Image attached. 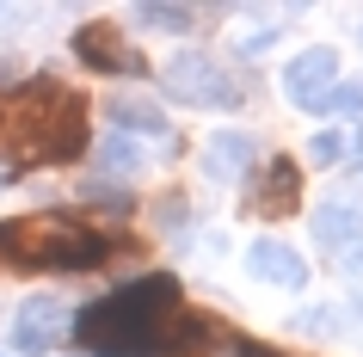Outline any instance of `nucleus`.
<instances>
[{
    "instance_id": "a211bd4d",
    "label": "nucleus",
    "mask_w": 363,
    "mask_h": 357,
    "mask_svg": "<svg viewBox=\"0 0 363 357\" xmlns=\"http://www.w3.org/2000/svg\"><path fill=\"white\" fill-rule=\"evenodd\" d=\"M271 43H277V25H265V31H247V38H240V56H265Z\"/></svg>"
},
{
    "instance_id": "f8f14e48",
    "label": "nucleus",
    "mask_w": 363,
    "mask_h": 357,
    "mask_svg": "<svg viewBox=\"0 0 363 357\" xmlns=\"http://www.w3.org/2000/svg\"><path fill=\"white\" fill-rule=\"evenodd\" d=\"M105 111H111V123H117V130H123V136L148 130L154 142H172V130H167V111H160L154 99H111Z\"/></svg>"
},
{
    "instance_id": "f03ea898",
    "label": "nucleus",
    "mask_w": 363,
    "mask_h": 357,
    "mask_svg": "<svg viewBox=\"0 0 363 357\" xmlns=\"http://www.w3.org/2000/svg\"><path fill=\"white\" fill-rule=\"evenodd\" d=\"M86 148V105L62 80H25L0 93V154L19 167H62Z\"/></svg>"
},
{
    "instance_id": "39448f33",
    "label": "nucleus",
    "mask_w": 363,
    "mask_h": 357,
    "mask_svg": "<svg viewBox=\"0 0 363 357\" xmlns=\"http://www.w3.org/2000/svg\"><path fill=\"white\" fill-rule=\"evenodd\" d=\"M296 204H302V172H296V160H289V154H277V160H259V167H252L247 216H265V222H277V216H289Z\"/></svg>"
},
{
    "instance_id": "ddd939ff",
    "label": "nucleus",
    "mask_w": 363,
    "mask_h": 357,
    "mask_svg": "<svg viewBox=\"0 0 363 357\" xmlns=\"http://www.w3.org/2000/svg\"><path fill=\"white\" fill-rule=\"evenodd\" d=\"M93 160H99V167H105V172H142V167H148V148H142L135 136L111 130V136H105V142H99V148H93Z\"/></svg>"
},
{
    "instance_id": "20e7f679",
    "label": "nucleus",
    "mask_w": 363,
    "mask_h": 357,
    "mask_svg": "<svg viewBox=\"0 0 363 357\" xmlns=\"http://www.w3.org/2000/svg\"><path fill=\"white\" fill-rule=\"evenodd\" d=\"M167 93L179 99V105H203V111H234L240 105V80L222 68V62H210L203 50H179V56L167 62Z\"/></svg>"
},
{
    "instance_id": "412c9836",
    "label": "nucleus",
    "mask_w": 363,
    "mask_h": 357,
    "mask_svg": "<svg viewBox=\"0 0 363 357\" xmlns=\"http://www.w3.org/2000/svg\"><path fill=\"white\" fill-rule=\"evenodd\" d=\"M0 357H6V351H0Z\"/></svg>"
},
{
    "instance_id": "4468645a",
    "label": "nucleus",
    "mask_w": 363,
    "mask_h": 357,
    "mask_svg": "<svg viewBox=\"0 0 363 357\" xmlns=\"http://www.w3.org/2000/svg\"><path fill=\"white\" fill-rule=\"evenodd\" d=\"M314 111H339V117H363V80H339L314 99Z\"/></svg>"
},
{
    "instance_id": "6e6552de",
    "label": "nucleus",
    "mask_w": 363,
    "mask_h": 357,
    "mask_svg": "<svg viewBox=\"0 0 363 357\" xmlns=\"http://www.w3.org/2000/svg\"><path fill=\"white\" fill-rule=\"evenodd\" d=\"M74 56L86 62V68H99V75H142V50H130L117 25H80L74 31Z\"/></svg>"
},
{
    "instance_id": "1a4fd4ad",
    "label": "nucleus",
    "mask_w": 363,
    "mask_h": 357,
    "mask_svg": "<svg viewBox=\"0 0 363 357\" xmlns=\"http://www.w3.org/2000/svg\"><path fill=\"white\" fill-rule=\"evenodd\" d=\"M247 271L271 290H308V259L289 241H252L247 246Z\"/></svg>"
},
{
    "instance_id": "9b49d317",
    "label": "nucleus",
    "mask_w": 363,
    "mask_h": 357,
    "mask_svg": "<svg viewBox=\"0 0 363 357\" xmlns=\"http://www.w3.org/2000/svg\"><path fill=\"white\" fill-rule=\"evenodd\" d=\"M314 241L326 253H357L363 246V204L345 197V204H320L314 209Z\"/></svg>"
},
{
    "instance_id": "aec40b11",
    "label": "nucleus",
    "mask_w": 363,
    "mask_h": 357,
    "mask_svg": "<svg viewBox=\"0 0 363 357\" xmlns=\"http://www.w3.org/2000/svg\"><path fill=\"white\" fill-rule=\"evenodd\" d=\"M80 357H86V351H80Z\"/></svg>"
},
{
    "instance_id": "0eeeda50",
    "label": "nucleus",
    "mask_w": 363,
    "mask_h": 357,
    "mask_svg": "<svg viewBox=\"0 0 363 357\" xmlns=\"http://www.w3.org/2000/svg\"><path fill=\"white\" fill-rule=\"evenodd\" d=\"M326 87H339V50H333V43H314V50H302V56H289L284 93L296 99L302 111H314V99H320Z\"/></svg>"
},
{
    "instance_id": "dca6fc26",
    "label": "nucleus",
    "mask_w": 363,
    "mask_h": 357,
    "mask_svg": "<svg viewBox=\"0 0 363 357\" xmlns=\"http://www.w3.org/2000/svg\"><path fill=\"white\" fill-rule=\"evenodd\" d=\"M191 6H142V25H160V31H191Z\"/></svg>"
},
{
    "instance_id": "9d476101",
    "label": "nucleus",
    "mask_w": 363,
    "mask_h": 357,
    "mask_svg": "<svg viewBox=\"0 0 363 357\" xmlns=\"http://www.w3.org/2000/svg\"><path fill=\"white\" fill-rule=\"evenodd\" d=\"M252 167H259V142L247 130H222L203 142V172L210 179H247Z\"/></svg>"
},
{
    "instance_id": "f3484780",
    "label": "nucleus",
    "mask_w": 363,
    "mask_h": 357,
    "mask_svg": "<svg viewBox=\"0 0 363 357\" xmlns=\"http://www.w3.org/2000/svg\"><path fill=\"white\" fill-rule=\"evenodd\" d=\"M80 197H86V204H105V209H130L135 204L123 185H80Z\"/></svg>"
},
{
    "instance_id": "f257e3e1",
    "label": "nucleus",
    "mask_w": 363,
    "mask_h": 357,
    "mask_svg": "<svg viewBox=\"0 0 363 357\" xmlns=\"http://www.w3.org/2000/svg\"><path fill=\"white\" fill-rule=\"evenodd\" d=\"M74 333L86 345V357H185L216 345L222 326L203 320L197 308H185L179 278L154 271V278H135L111 296L86 302L74 314Z\"/></svg>"
},
{
    "instance_id": "6ab92c4d",
    "label": "nucleus",
    "mask_w": 363,
    "mask_h": 357,
    "mask_svg": "<svg viewBox=\"0 0 363 357\" xmlns=\"http://www.w3.org/2000/svg\"><path fill=\"white\" fill-rule=\"evenodd\" d=\"M234 357H271V351H259V345H234Z\"/></svg>"
},
{
    "instance_id": "7ed1b4c3",
    "label": "nucleus",
    "mask_w": 363,
    "mask_h": 357,
    "mask_svg": "<svg viewBox=\"0 0 363 357\" xmlns=\"http://www.w3.org/2000/svg\"><path fill=\"white\" fill-rule=\"evenodd\" d=\"M111 253H123V241H105L74 216H19L0 222V265L13 271H93Z\"/></svg>"
},
{
    "instance_id": "423d86ee",
    "label": "nucleus",
    "mask_w": 363,
    "mask_h": 357,
    "mask_svg": "<svg viewBox=\"0 0 363 357\" xmlns=\"http://www.w3.org/2000/svg\"><path fill=\"white\" fill-rule=\"evenodd\" d=\"M62 333H68V302L62 296H31L19 308V320H13V351L43 357L50 345H62Z\"/></svg>"
},
{
    "instance_id": "2eb2a0df",
    "label": "nucleus",
    "mask_w": 363,
    "mask_h": 357,
    "mask_svg": "<svg viewBox=\"0 0 363 357\" xmlns=\"http://www.w3.org/2000/svg\"><path fill=\"white\" fill-rule=\"evenodd\" d=\"M345 154H351V136H345V130L308 136V160H314V167H333V160H345Z\"/></svg>"
}]
</instances>
